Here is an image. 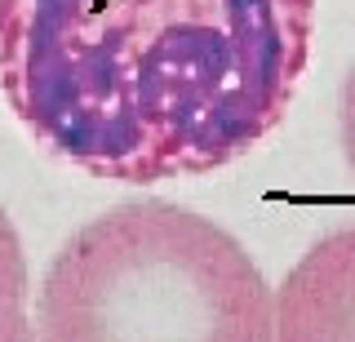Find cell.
<instances>
[{
    "instance_id": "cell-1",
    "label": "cell",
    "mask_w": 355,
    "mask_h": 342,
    "mask_svg": "<svg viewBox=\"0 0 355 342\" xmlns=\"http://www.w3.org/2000/svg\"><path fill=\"white\" fill-rule=\"evenodd\" d=\"M320 0H0V98L53 160L169 182L284 125Z\"/></svg>"
},
{
    "instance_id": "cell-2",
    "label": "cell",
    "mask_w": 355,
    "mask_h": 342,
    "mask_svg": "<svg viewBox=\"0 0 355 342\" xmlns=\"http://www.w3.org/2000/svg\"><path fill=\"white\" fill-rule=\"evenodd\" d=\"M40 342H275V289L214 218L129 200L53 253L36 293Z\"/></svg>"
},
{
    "instance_id": "cell-3",
    "label": "cell",
    "mask_w": 355,
    "mask_h": 342,
    "mask_svg": "<svg viewBox=\"0 0 355 342\" xmlns=\"http://www.w3.org/2000/svg\"><path fill=\"white\" fill-rule=\"evenodd\" d=\"M275 342H355V223L320 236L284 275Z\"/></svg>"
},
{
    "instance_id": "cell-4",
    "label": "cell",
    "mask_w": 355,
    "mask_h": 342,
    "mask_svg": "<svg viewBox=\"0 0 355 342\" xmlns=\"http://www.w3.org/2000/svg\"><path fill=\"white\" fill-rule=\"evenodd\" d=\"M27 253L9 214L0 209V342H40L36 320L27 316Z\"/></svg>"
},
{
    "instance_id": "cell-5",
    "label": "cell",
    "mask_w": 355,
    "mask_h": 342,
    "mask_svg": "<svg viewBox=\"0 0 355 342\" xmlns=\"http://www.w3.org/2000/svg\"><path fill=\"white\" fill-rule=\"evenodd\" d=\"M342 151H347V164L355 173V67L342 85Z\"/></svg>"
}]
</instances>
